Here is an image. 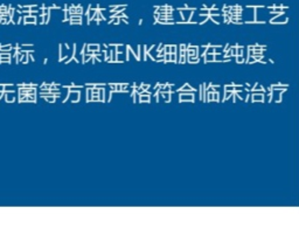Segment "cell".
Returning <instances> with one entry per match:
<instances>
[{
  "instance_id": "603a6c76",
  "label": "cell",
  "mask_w": 299,
  "mask_h": 243,
  "mask_svg": "<svg viewBox=\"0 0 299 243\" xmlns=\"http://www.w3.org/2000/svg\"><path fill=\"white\" fill-rule=\"evenodd\" d=\"M249 98H250V93H246V101H244V102H246V103H248V102H249Z\"/></svg>"
},
{
  "instance_id": "7c38bea8",
  "label": "cell",
  "mask_w": 299,
  "mask_h": 243,
  "mask_svg": "<svg viewBox=\"0 0 299 243\" xmlns=\"http://www.w3.org/2000/svg\"><path fill=\"white\" fill-rule=\"evenodd\" d=\"M235 87L232 85V84H227V85H224V91H235Z\"/></svg>"
},
{
  "instance_id": "7402d4cb",
  "label": "cell",
  "mask_w": 299,
  "mask_h": 243,
  "mask_svg": "<svg viewBox=\"0 0 299 243\" xmlns=\"http://www.w3.org/2000/svg\"><path fill=\"white\" fill-rule=\"evenodd\" d=\"M164 46H165V44H162V43L159 44V46H158V48H157V53H158V52H160V50H162V49H164Z\"/></svg>"
},
{
  "instance_id": "9a60e30c",
  "label": "cell",
  "mask_w": 299,
  "mask_h": 243,
  "mask_svg": "<svg viewBox=\"0 0 299 243\" xmlns=\"http://www.w3.org/2000/svg\"><path fill=\"white\" fill-rule=\"evenodd\" d=\"M232 93H234V91H224L226 96L223 97V102H224V101H227V99H229V98L231 97V96H232Z\"/></svg>"
},
{
  "instance_id": "cb8c5ba5",
  "label": "cell",
  "mask_w": 299,
  "mask_h": 243,
  "mask_svg": "<svg viewBox=\"0 0 299 243\" xmlns=\"http://www.w3.org/2000/svg\"><path fill=\"white\" fill-rule=\"evenodd\" d=\"M0 93H4V85L0 84Z\"/></svg>"
},
{
  "instance_id": "ffe728a7",
  "label": "cell",
  "mask_w": 299,
  "mask_h": 243,
  "mask_svg": "<svg viewBox=\"0 0 299 243\" xmlns=\"http://www.w3.org/2000/svg\"><path fill=\"white\" fill-rule=\"evenodd\" d=\"M171 53H176V46H174V44H171V46H170V54Z\"/></svg>"
},
{
  "instance_id": "8fae6325",
  "label": "cell",
  "mask_w": 299,
  "mask_h": 243,
  "mask_svg": "<svg viewBox=\"0 0 299 243\" xmlns=\"http://www.w3.org/2000/svg\"><path fill=\"white\" fill-rule=\"evenodd\" d=\"M11 49H12V46H11V44H7V46H0V52H2V53H4V52L7 53V52H9Z\"/></svg>"
},
{
  "instance_id": "d4e9b609",
  "label": "cell",
  "mask_w": 299,
  "mask_h": 243,
  "mask_svg": "<svg viewBox=\"0 0 299 243\" xmlns=\"http://www.w3.org/2000/svg\"><path fill=\"white\" fill-rule=\"evenodd\" d=\"M64 47H66V49H69V44H68V43H64Z\"/></svg>"
},
{
  "instance_id": "ac0fdd59",
  "label": "cell",
  "mask_w": 299,
  "mask_h": 243,
  "mask_svg": "<svg viewBox=\"0 0 299 243\" xmlns=\"http://www.w3.org/2000/svg\"><path fill=\"white\" fill-rule=\"evenodd\" d=\"M219 97H220L219 91H214V101L219 103V102H220V98H219Z\"/></svg>"
},
{
  "instance_id": "9c48e42d",
  "label": "cell",
  "mask_w": 299,
  "mask_h": 243,
  "mask_svg": "<svg viewBox=\"0 0 299 243\" xmlns=\"http://www.w3.org/2000/svg\"><path fill=\"white\" fill-rule=\"evenodd\" d=\"M25 23H36V18L35 17H26L25 18Z\"/></svg>"
},
{
  "instance_id": "30bf717a",
  "label": "cell",
  "mask_w": 299,
  "mask_h": 243,
  "mask_svg": "<svg viewBox=\"0 0 299 243\" xmlns=\"http://www.w3.org/2000/svg\"><path fill=\"white\" fill-rule=\"evenodd\" d=\"M187 58L189 63H199L200 62V57H196V56H189Z\"/></svg>"
},
{
  "instance_id": "7a4b0ae2",
  "label": "cell",
  "mask_w": 299,
  "mask_h": 243,
  "mask_svg": "<svg viewBox=\"0 0 299 243\" xmlns=\"http://www.w3.org/2000/svg\"><path fill=\"white\" fill-rule=\"evenodd\" d=\"M251 97V103H256V102H264V93H250Z\"/></svg>"
},
{
  "instance_id": "44dd1931",
  "label": "cell",
  "mask_w": 299,
  "mask_h": 243,
  "mask_svg": "<svg viewBox=\"0 0 299 243\" xmlns=\"http://www.w3.org/2000/svg\"><path fill=\"white\" fill-rule=\"evenodd\" d=\"M230 47H231L230 44H227V46H226V47H224V48H223V54H227L228 52H229V49H230Z\"/></svg>"
},
{
  "instance_id": "e0dca14e",
  "label": "cell",
  "mask_w": 299,
  "mask_h": 243,
  "mask_svg": "<svg viewBox=\"0 0 299 243\" xmlns=\"http://www.w3.org/2000/svg\"><path fill=\"white\" fill-rule=\"evenodd\" d=\"M140 88L143 89L144 91H147V90H150V84L143 83V84H140Z\"/></svg>"
},
{
  "instance_id": "ba28073f",
  "label": "cell",
  "mask_w": 299,
  "mask_h": 243,
  "mask_svg": "<svg viewBox=\"0 0 299 243\" xmlns=\"http://www.w3.org/2000/svg\"><path fill=\"white\" fill-rule=\"evenodd\" d=\"M43 98H45L46 102H48V103H55V102H56V96H54V95H48V96H45Z\"/></svg>"
},
{
  "instance_id": "52a82bcc",
  "label": "cell",
  "mask_w": 299,
  "mask_h": 243,
  "mask_svg": "<svg viewBox=\"0 0 299 243\" xmlns=\"http://www.w3.org/2000/svg\"><path fill=\"white\" fill-rule=\"evenodd\" d=\"M0 62H1V63H4V62H6V63H11V55H9L8 53L0 54Z\"/></svg>"
},
{
  "instance_id": "d6986e66",
  "label": "cell",
  "mask_w": 299,
  "mask_h": 243,
  "mask_svg": "<svg viewBox=\"0 0 299 243\" xmlns=\"http://www.w3.org/2000/svg\"><path fill=\"white\" fill-rule=\"evenodd\" d=\"M109 87H110V89H111V91L113 93H116V83H109Z\"/></svg>"
},
{
  "instance_id": "277c9868",
  "label": "cell",
  "mask_w": 299,
  "mask_h": 243,
  "mask_svg": "<svg viewBox=\"0 0 299 243\" xmlns=\"http://www.w3.org/2000/svg\"><path fill=\"white\" fill-rule=\"evenodd\" d=\"M250 91L251 93H265V89L263 88V85H261L259 83H256L254 87L250 88Z\"/></svg>"
},
{
  "instance_id": "5b68a950",
  "label": "cell",
  "mask_w": 299,
  "mask_h": 243,
  "mask_svg": "<svg viewBox=\"0 0 299 243\" xmlns=\"http://www.w3.org/2000/svg\"><path fill=\"white\" fill-rule=\"evenodd\" d=\"M87 50H88V53L101 52V46L99 44H87Z\"/></svg>"
},
{
  "instance_id": "2e32d148",
  "label": "cell",
  "mask_w": 299,
  "mask_h": 243,
  "mask_svg": "<svg viewBox=\"0 0 299 243\" xmlns=\"http://www.w3.org/2000/svg\"><path fill=\"white\" fill-rule=\"evenodd\" d=\"M171 62H174V63L178 62V57H176V54L175 53H171Z\"/></svg>"
},
{
  "instance_id": "4fadbf2b",
  "label": "cell",
  "mask_w": 299,
  "mask_h": 243,
  "mask_svg": "<svg viewBox=\"0 0 299 243\" xmlns=\"http://www.w3.org/2000/svg\"><path fill=\"white\" fill-rule=\"evenodd\" d=\"M235 57H236L237 63H244V62H246V57H244L243 55H237V56H235Z\"/></svg>"
},
{
  "instance_id": "6da1fadb",
  "label": "cell",
  "mask_w": 299,
  "mask_h": 243,
  "mask_svg": "<svg viewBox=\"0 0 299 243\" xmlns=\"http://www.w3.org/2000/svg\"><path fill=\"white\" fill-rule=\"evenodd\" d=\"M194 93L193 91H179V103L192 102L194 103Z\"/></svg>"
},
{
  "instance_id": "3957f363",
  "label": "cell",
  "mask_w": 299,
  "mask_h": 243,
  "mask_svg": "<svg viewBox=\"0 0 299 243\" xmlns=\"http://www.w3.org/2000/svg\"><path fill=\"white\" fill-rule=\"evenodd\" d=\"M179 91H193V93H195V91H196V89H194L193 87H191V84L185 83V84L182 85V87L178 88L176 93H179Z\"/></svg>"
},
{
  "instance_id": "5bb4252c",
  "label": "cell",
  "mask_w": 299,
  "mask_h": 243,
  "mask_svg": "<svg viewBox=\"0 0 299 243\" xmlns=\"http://www.w3.org/2000/svg\"><path fill=\"white\" fill-rule=\"evenodd\" d=\"M90 99H91V88H89L88 87V89H87V103H89Z\"/></svg>"
},
{
  "instance_id": "8992f818",
  "label": "cell",
  "mask_w": 299,
  "mask_h": 243,
  "mask_svg": "<svg viewBox=\"0 0 299 243\" xmlns=\"http://www.w3.org/2000/svg\"><path fill=\"white\" fill-rule=\"evenodd\" d=\"M5 93V96H6V102L7 103H11V102H14L15 101V97H14V91H6Z\"/></svg>"
}]
</instances>
